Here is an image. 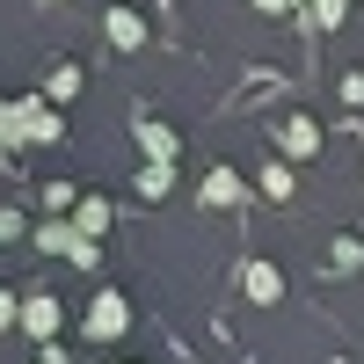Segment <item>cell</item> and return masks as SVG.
Here are the masks:
<instances>
[{"instance_id":"1","label":"cell","mask_w":364,"mask_h":364,"mask_svg":"<svg viewBox=\"0 0 364 364\" xmlns=\"http://www.w3.org/2000/svg\"><path fill=\"white\" fill-rule=\"evenodd\" d=\"M132 328V299L124 291H95V306H87V336L95 343H117Z\"/></svg>"},{"instance_id":"2","label":"cell","mask_w":364,"mask_h":364,"mask_svg":"<svg viewBox=\"0 0 364 364\" xmlns=\"http://www.w3.org/2000/svg\"><path fill=\"white\" fill-rule=\"evenodd\" d=\"M240 197H248V182H240L233 168H211V175H204V190H197L204 211H226V204H240Z\"/></svg>"},{"instance_id":"3","label":"cell","mask_w":364,"mask_h":364,"mask_svg":"<svg viewBox=\"0 0 364 364\" xmlns=\"http://www.w3.org/2000/svg\"><path fill=\"white\" fill-rule=\"evenodd\" d=\"M22 336H37V343H58V299H29V306H22Z\"/></svg>"},{"instance_id":"4","label":"cell","mask_w":364,"mask_h":364,"mask_svg":"<svg viewBox=\"0 0 364 364\" xmlns=\"http://www.w3.org/2000/svg\"><path fill=\"white\" fill-rule=\"evenodd\" d=\"M240 284H248L255 306H277V299H284V277H277L269 262H248V269H240Z\"/></svg>"},{"instance_id":"5","label":"cell","mask_w":364,"mask_h":364,"mask_svg":"<svg viewBox=\"0 0 364 364\" xmlns=\"http://www.w3.org/2000/svg\"><path fill=\"white\" fill-rule=\"evenodd\" d=\"M102 29H109V44H117V51H132V44H146V22H139L132 8H109V15H102Z\"/></svg>"},{"instance_id":"6","label":"cell","mask_w":364,"mask_h":364,"mask_svg":"<svg viewBox=\"0 0 364 364\" xmlns=\"http://www.w3.org/2000/svg\"><path fill=\"white\" fill-rule=\"evenodd\" d=\"M314 146H321V124H314V117H291V124H284V154H291V161H306Z\"/></svg>"},{"instance_id":"7","label":"cell","mask_w":364,"mask_h":364,"mask_svg":"<svg viewBox=\"0 0 364 364\" xmlns=\"http://www.w3.org/2000/svg\"><path fill=\"white\" fill-rule=\"evenodd\" d=\"M139 146H146V161H175V132L168 124H139Z\"/></svg>"},{"instance_id":"8","label":"cell","mask_w":364,"mask_h":364,"mask_svg":"<svg viewBox=\"0 0 364 364\" xmlns=\"http://www.w3.org/2000/svg\"><path fill=\"white\" fill-rule=\"evenodd\" d=\"M22 139H58V117L37 109V102H22Z\"/></svg>"},{"instance_id":"9","label":"cell","mask_w":364,"mask_h":364,"mask_svg":"<svg viewBox=\"0 0 364 364\" xmlns=\"http://www.w3.org/2000/svg\"><path fill=\"white\" fill-rule=\"evenodd\" d=\"M73 226H80V233H102V226H109V204H102V197H87V204L73 211Z\"/></svg>"},{"instance_id":"10","label":"cell","mask_w":364,"mask_h":364,"mask_svg":"<svg viewBox=\"0 0 364 364\" xmlns=\"http://www.w3.org/2000/svg\"><path fill=\"white\" fill-rule=\"evenodd\" d=\"M73 95H80V66H58L51 73V102H73Z\"/></svg>"},{"instance_id":"11","label":"cell","mask_w":364,"mask_h":364,"mask_svg":"<svg viewBox=\"0 0 364 364\" xmlns=\"http://www.w3.org/2000/svg\"><path fill=\"white\" fill-rule=\"evenodd\" d=\"M262 190H269V197H291V161H269V168H262Z\"/></svg>"},{"instance_id":"12","label":"cell","mask_w":364,"mask_h":364,"mask_svg":"<svg viewBox=\"0 0 364 364\" xmlns=\"http://www.w3.org/2000/svg\"><path fill=\"white\" fill-rule=\"evenodd\" d=\"M168 190V161H146V175H139V197H161Z\"/></svg>"},{"instance_id":"13","label":"cell","mask_w":364,"mask_h":364,"mask_svg":"<svg viewBox=\"0 0 364 364\" xmlns=\"http://www.w3.org/2000/svg\"><path fill=\"white\" fill-rule=\"evenodd\" d=\"M37 240H44V248H58V255H66V248H73V240H80V233H73V226H66V219H51V226H44V233H37Z\"/></svg>"},{"instance_id":"14","label":"cell","mask_w":364,"mask_h":364,"mask_svg":"<svg viewBox=\"0 0 364 364\" xmlns=\"http://www.w3.org/2000/svg\"><path fill=\"white\" fill-rule=\"evenodd\" d=\"M343 102H350V109H364V73H350V80H343Z\"/></svg>"},{"instance_id":"15","label":"cell","mask_w":364,"mask_h":364,"mask_svg":"<svg viewBox=\"0 0 364 364\" xmlns=\"http://www.w3.org/2000/svg\"><path fill=\"white\" fill-rule=\"evenodd\" d=\"M0 240H22V211H0Z\"/></svg>"},{"instance_id":"16","label":"cell","mask_w":364,"mask_h":364,"mask_svg":"<svg viewBox=\"0 0 364 364\" xmlns=\"http://www.w3.org/2000/svg\"><path fill=\"white\" fill-rule=\"evenodd\" d=\"M314 22H343V0H314Z\"/></svg>"},{"instance_id":"17","label":"cell","mask_w":364,"mask_h":364,"mask_svg":"<svg viewBox=\"0 0 364 364\" xmlns=\"http://www.w3.org/2000/svg\"><path fill=\"white\" fill-rule=\"evenodd\" d=\"M8 321H15V291H0V336H8Z\"/></svg>"},{"instance_id":"18","label":"cell","mask_w":364,"mask_h":364,"mask_svg":"<svg viewBox=\"0 0 364 364\" xmlns=\"http://www.w3.org/2000/svg\"><path fill=\"white\" fill-rule=\"evenodd\" d=\"M255 8H284V0H255Z\"/></svg>"}]
</instances>
